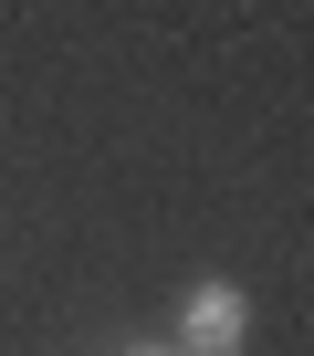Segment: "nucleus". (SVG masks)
<instances>
[{
    "mask_svg": "<svg viewBox=\"0 0 314 356\" xmlns=\"http://www.w3.org/2000/svg\"><path fill=\"white\" fill-rule=\"evenodd\" d=\"M168 346H179V356H241V346H251V293H241V283H220V273H210V283H189V293H179V335H168Z\"/></svg>",
    "mask_w": 314,
    "mask_h": 356,
    "instance_id": "1",
    "label": "nucleus"
},
{
    "mask_svg": "<svg viewBox=\"0 0 314 356\" xmlns=\"http://www.w3.org/2000/svg\"><path fill=\"white\" fill-rule=\"evenodd\" d=\"M115 356H179V346H168V335H126Z\"/></svg>",
    "mask_w": 314,
    "mask_h": 356,
    "instance_id": "2",
    "label": "nucleus"
}]
</instances>
